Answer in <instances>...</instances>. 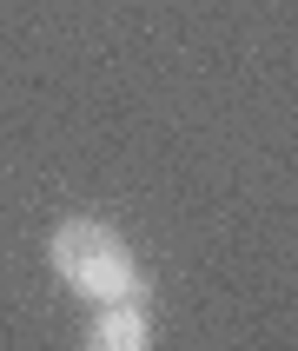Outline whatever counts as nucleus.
Segmentation results:
<instances>
[{"instance_id":"1","label":"nucleus","mask_w":298,"mask_h":351,"mask_svg":"<svg viewBox=\"0 0 298 351\" xmlns=\"http://www.w3.org/2000/svg\"><path fill=\"white\" fill-rule=\"evenodd\" d=\"M47 265L73 298H93V305H119V298H146V265L126 239L106 226V219H60L53 239H47Z\"/></svg>"},{"instance_id":"2","label":"nucleus","mask_w":298,"mask_h":351,"mask_svg":"<svg viewBox=\"0 0 298 351\" xmlns=\"http://www.w3.org/2000/svg\"><path fill=\"white\" fill-rule=\"evenodd\" d=\"M79 351H153V312H146V298L99 305V318L86 325V345Z\"/></svg>"}]
</instances>
